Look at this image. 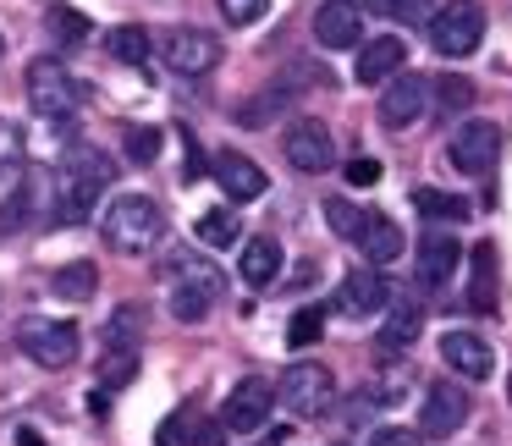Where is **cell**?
I'll return each instance as SVG.
<instances>
[{
	"instance_id": "cell-9",
	"label": "cell",
	"mask_w": 512,
	"mask_h": 446,
	"mask_svg": "<svg viewBox=\"0 0 512 446\" xmlns=\"http://www.w3.org/2000/svg\"><path fill=\"white\" fill-rule=\"evenodd\" d=\"M270 413H276V386H270L265 375L237 380V386L226 391V402H221V424H226V430H237V435L265 430Z\"/></svg>"
},
{
	"instance_id": "cell-3",
	"label": "cell",
	"mask_w": 512,
	"mask_h": 446,
	"mask_svg": "<svg viewBox=\"0 0 512 446\" xmlns=\"http://www.w3.org/2000/svg\"><path fill=\"white\" fill-rule=\"evenodd\" d=\"M100 237H105V248H116V254H149V248L166 237V210H160L149 193H122V199L105 210Z\"/></svg>"
},
{
	"instance_id": "cell-45",
	"label": "cell",
	"mask_w": 512,
	"mask_h": 446,
	"mask_svg": "<svg viewBox=\"0 0 512 446\" xmlns=\"http://www.w3.org/2000/svg\"><path fill=\"white\" fill-rule=\"evenodd\" d=\"M507 402H512V380H507Z\"/></svg>"
},
{
	"instance_id": "cell-27",
	"label": "cell",
	"mask_w": 512,
	"mask_h": 446,
	"mask_svg": "<svg viewBox=\"0 0 512 446\" xmlns=\"http://www.w3.org/2000/svg\"><path fill=\"white\" fill-rule=\"evenodd\" d=\"M199 243H204V248H232V243H243V221H237V210H204V215H199Z\"/></svg>"
},
{
	"instance_id": "cell-10",
	"label": "cell",
	"mask_w": 512,
	"mask_h": 446,
	"mask_svg": "<svg viewBox=\"0 0 512 446\" xmlns=\"http://www.w3.org/2000/svg\"><path fill=\"white\" fill-rule=\"evenodd\" d=\"M446 155L463 177H485L501 155V127L496 122H463L452 138H446Z\"/></svg>"
},
{
	"instance_id": "cell-11",
	"label": "cell",
	"mask_w": 512,
	"mask_h": 446,
	"mask_svg": "<svg viewBox=\"0 0 512 446\" xmlns=\"http://www.w3.org/2000/svg\"><path fill=\"white\" fill-rule=\"evenodd\" d=\"M281 149H287L292 171H309V177L331 171V160H336V138H331V127L314 122V116H298V122L287 127V138H281Z\"/></svg>"
},
{
	"instance_id": "cell-46",
	"label": "cell",
	"mask_w": 512,
	"mask_h": 446,
	"mask_svg": "<svg viewBox=\"0 0 512 446\" xmlns=\"http://www.w3.org/2000/svg\"><path fill=\"white\" fill-rule=\"evenodd\" d=\"M0 56H6V39H0Z\"/></svg>"
},
{
	"instance_id": "cell-31",
	"label": "cell",
	"mask_w": 512,
	"mask_h": 446,
	"mask_svg": "<svg viewBox=\"0 0 512 446\" xmlns=\"http://www.w3.org/2000/svg\"><path fill=\"white\" fill-rule=\"evenodd\" d=\"M430 100H435L441 116H463L468 105H474V83L468 78H441V83H430Z\"/></svg>"
},
{
	"instance_id": "cell-44",
	"label": "cell",
	"mask_w": 512,
	"mask_h": 446,
	"mask_svg": "<svg viewBox=\"0 0 512 446\" xmlns=\"http://www.w3.org/2000/svg\"><path fill=\"white\" fill-rule=\"evenodd\" d=\"M17 446H45V441H39L34 430H17Z\"/></svg>"
},
{
	"instance_id": "cell-20",
	"label": "cell",
	"mask_w": 512,
	"mask_h": 446,
	"mask_svg": "<svg viewBox=\"0 0 512 446\" xmlns=\"http://www.w3.org/2000/svg\"><path fill=\"white\" fill-rule=\"evenodd\" d=\"M237 270H243V281L254 292H270L281 281V243H276V237H248Z\"/></svg>"
},
{
	"instance_id": "cell-28",
	"label": "cell",
	"mask_w": 512,
	"mask_h": 446,
	"mask_svg": "<svg viewBox=\"0 0 512 446\" xmlns=\"http://www.w3.org/2000/svg\"><path fill=\"white\" fill-rule=\"evenodd\" d=\"M413 210L424 215V221H468V199H457V193H435V188H419L413 193Z\"/></svg>"
},
{
	"instance_id": "cell-7",
	"label": "cell",
	"mask_w": 512,
	"mask_h": 446,
	"mask_svg": "<svg viewBox=\"0 0 512 446\" xmlns=\"http://www.w3.org/2000/svg\"><path fill=\"white\" fill-rule=\"evenodd\" d=\"M17 347H23L34 364H45V369H67L72 358H78V325L34 314V320L17 325Z\"/></svg>"
},
{
	"instance_id": "cell-13",
	"label": "cell",
	"mask_w": 512,
	"mask_h": 446,
	"mask_svg": "<svg viewBox=\"0 0 512 446\" xmlns=\"http://www.w3.org/2000/svg\"><path fill=\"white\" fill-rule=\"evenodd\" d=\"M386 303H391V281L380 270H347L342 287H336V309L347 320H375V314H386Z\"/></svg>"
},
{
	"instance_id": "cell-33",
	"label": "cell",
	"mask_w": 512,
	"mask_h": 446,
	"mask_svg": "<svg viewBox=\"0 0 512 446\" xmlns=\"http://www.w3.org/2000/svg\"><path fill=\"white\" fill-rule=\"evenodd\" d=\"M320 331H325V314L320 309H298V314H292V325H287V347H292V353H303V347L320 342Z\"/></svg>"
},
{
	"instance_id": "cell-15",
	"label": "cell",
	"mask_w": 512,
	"mask_h": 446,
	"mask_svg": "<svg viewBox=\"0 0 512 446\" xmlns=\"http://www.w3.org/2000/svg\"><path fill=\"white\" fill-rule=\"evenodd\" d=\"M314 39L325 50H358L364 45V12H358V0H325L320 12H314Z\"/></svg>"
},
{
	"instance_id": "cell-42",
	"label": "cell",
	"mask_w": 512,
	"mask_h": 446,
	"mask_svg": "<svg viewBox=\"0 0 512 446\" xmlns=\"http://www.w3.org/2000/svg\"><path fill=\"white\" fill-rule=\"evenodd\" d=\"M369 446H419V435H413V430H402V424H386V430H375V435H369Z\"/></svg>"
},
{
	"instance_id": "cell-36",
	"label": "cell",
	"mask_w": 512,
	"mask_h": 446,
	"mask_svg": "<svg viewBox=\"0 0 512 446\" xmlns=\"http://www.w3.org/2000/svg\"><path fill=\"white\" fill-rule=\"evenodd\" d=\"M133 375H138V358H133V353H105V358H100V386H105V391L127 386Z\"/></svg>"
},
{
	"instance_id": "cell-4",
	"label": "cell",
	"mask_w": 512,
	"mask_h": 446,
	"mask_svg": "<svg viewBox=\"0 0 512 446\" xmlns=\"http://www.w3.org/2000/svg\"><path fill=\"white\" fill-rule=\"evenodd\" d=\"M28 100H34L39 116H78L89 89L72 78L61 56H39V61H28Z\"/></svg>"
},
{
	"instance_id": "cell-26",
	"label": "cell",
	"mask_w": 512,
	"mask_h": 446,
	"mask_svg": "<svg viewBox=\"0 0 512 446\" xmlns=\"http://www.w3.org/2000/svg\"><path fill=\"white\" fill-rule=\"evenodd\" d=\"M45 28L50 39H56V50H72L89 39V17L78 12V6H45Z\"/></svg>"
},
{
	"instance_id": "cell-29",
	"label": "cell",
	"mask_w": 512,
	"mask_h": 446,
	"mask_svg": "<svg viewBox=\"0 0 512 446\" xmlns=\"http://www.w3.org/2000/svg\"><path fill=\"white\" fill-rule=\"evenodd\" d=\"M105 45H111L116 61H127V67H144V61H149V28L122 23V28H111V34H105Z\"/></svg>"
},
{
	"instance_id": "cell-17",
	"label": "cell",
	"mask_w": 512,
	"mask_h": 446,
	"mask_svg": "<svg viewBox=\"0 0 512 446\" xmlns=\"http://www.w3.org/2000/svg\"><path fill=\"white\" fill-rule=\"evenodd\" d=\"M424 105H430V78H419V72H397V78L386 83V94H380V122L408 127V122L424 116Z\"/></svg>"
},
{
	"instance_id": "cell-25",
	"label": "cell",
	"mask_w": 512,
	"mask_h": 446,
	"mask_svg": "<svg viewBox=\"0 0 512 446\" xmlns=\"http://www.w3.org/2000/svg\"><path fill=\"white\" fill-rule=\"evenodd\" d=\"M94 287H100V270H94L89 259H72V265H61L56 276H50V292H56V298H72V303L94 298Z\"/></svg>"
},
{
	"instance_id": "cell-12",
	"label": "cell",
	"mask_w": 512,
	"mask_h": 446,
	"mask_svg": "<svg viewBox=\"0 0 512 446\" xmlns=\"http://www.w3.org/2000/svg\"><path fill=\"white\" fill-rule=\"evenodd\" d=\"M468 424V391L463 386H446V380H435L430 391H424L419 402V435H430V441H446V435H457Z\"/></svg>"
},
{
	"instance_id": "cell-22",
	"label": "cell",
	"mask_w": 512,
	"mask_h": 446,
	"mask_svg": "<svg viewBox=\"0 0 512 446\" xmlns=\"http://www.w3.org/2000/svg\"><path fill=\"white\" fill-rule=\"evenodd\" d=\"M358 248H364L369 265H391L402 254V226L391 215H364V232H358Z\"/></svg>"
},
{
	"instance_id": "cell-19",
	"label": "cell",
	"mask_w": 512,
	"mask_h": 446,
	"mask_svg": "<svg viewBox=\"0 0 512 446\" xmlns=\"http://www.w3.org/2000/svg\"><path fill=\"white\" fill-rule=\"evenodd\" d=\"M402 67H408V45H402L397 34H386V39H369V45H358V83H369V89H380V83H391Z\"/></svg>"
},
{
	"instance_id": "cell-21",
	"label": "cell",
	"mask_w": 512,
	"mask_h": 446,
	"mask_svg": "<svg viewBox=\"0 0 512 446\" xmlns=\"http://www.w3.org/2000/svg\"><path fill=\"white\" fill-rule=\"evenodd\" d=\"M424 331V309L419 298H397V314L380 320V353H397V347H413Z\"/></svg>"
},
{
	"instance_id": "cell-39",
	"label": "cell",
	"mask_w": 512,
	"mask_h": 446,
	"mask_svg": "<svg viewBox=\"0 0 512 446\" xmlns=\"http://www.w3.org/2000/svg\"><path fill=\"white\" fill-rule=\"evenodd\" d=\"M375 12L402 17V23H424L430 17V0H375Z\"/></svg>"
},
{
	"instance_id": "cell-5",
	"label": "cell",
	"mask_w": 512,
	"mask_h": 446,
	"mask_svg": "<svg viewBox=\"0 0 512 446\" xmlns=\"http://www.w3.org/2000/svg\"><path fill=\"white\" fill-rule=\"evenodd\" d=\"M276 402L281 408H292L298 419H320L325 408L336 402V380L325 364H287V375L276 380Z\"/></svg>"
},
{
	"instance_id": "cell-24",
	"label": "cell",
	"mask_w": 512,
	"mask_h": 446,
	"mask_svg": "<svg viewBox=\"0 0 512 446\" xmlns=\"http://www.w3.org/2000/svg\"><path fill=\"white\" fill-rule=\"evenodd\" d=\"M138 336H144V309H138V303H122V309L105 320V353H133Z\"/></svg>"
},
{
	"instance_id": "cell-37",
	"label": "cell",
	"mask_w": 512,
	"mask_h": 446,
	"mask_svg": "<svg viewBox=\"0 0 512 446\" xmlns=\"http://www.w3.org/2000/svg\"><path fill=\"white\" fill-rule=\"evenodd\" d=\"M17 166H23V127L0 122V171H17Z\"/></svg>"
},
{
	"instance_id": "cell-16",
	"label": "cell",
	"mask_w": 512,
	"mask_h": 446,
	"mask_svg": "<svg viewBox=\"0 0 512 446\" xmlns=\"http://www.w3.org/2000/svg\"><path fill=\"white\" fill-rule=\"evenodd\" d=\"M457 259H463V243H457L452 232H441V226H430V232L419 237V281L430 292H446L457 276Z\"/></svg>"
},
{
	"instance_id": "cell-30",
	"label": "cell",
	"mask_w": 512,
	"mask_h": 446,
	"mask_svg": "<svg viewBox=\"0 0 512 446\" xmlns=\"http://www.w3.org/2000/svg\"><path fill=\"white\" fill-rule=\"evenodd\" d=\"M474 309H496V248L490 243L474 248Z\"/></svg>"
},
{
	"instance_id": "cell-8",
	"label": "cell",
	"mask_w": 512,
	"mask_h": 446,
	"mask_svg": "<svg viewBox=\"0 0 512 446\" xmlns=\"http://www.w3.org/2000/svg\"><path fill=\"white\" fill-rule=\"evenodd\" d=\"M160 56H166V67L177 72V78H210V72L221 67V39H215L210 28H166Z\"/></svg>"
},
{
	"instance_id": "cell-18",
	"label": "cell",
	"mask_w": 512,
	"mask_h": 446,
	"mask_svg": "<svg viewBox=\"0 0 512 446\" xmlns=\"http://www.w3.org/2000/svg\"><path fill=\"white\" fill-rule=\"evenodd\" d=\"M210 171H215V182H221V193L232 204H248V199H259V193L270 188L265 166H254V160L237 155V149H221V155L210 160Z\"/></svg>"
},
{
	"instance_id": "cell-40",
	"label": "cell",
	"mask_w": 512,
	"mask_h": 446,
	"mask_svg": "<svg viewBox=\"0 0 512 446\" xmlns=\"http://www.w3.org/2000/svg\"><path fill=\"white\" fill-rule=\"evenodd\" d=\"M281 105H287V94H281V89H270V100H254V105H243V122H248V127H259V122H270V116H276Z\"/></svg>"
},
{
	"instance_id": "cell-35",
	"label": "cell",
	"mask_w": 512,
	"mask_h": 446,
	"mask_svg": "<svg viewBox=\"0 0 512 446\" xmlns=\"http://www.w3.org/2000/svg\"><path fill=\"white\" fill-rule=\"evenodd\" d=\"M325 221H331L336 237H353V243H358V232H364V210H353L347 199H325Z\"/></svg>"
},
{
	"instance_id": "cell-41",
	"label": "cell",
	"mask_w": 512,
	"mask_h": 446,
	"mask_svg": "<svg viewBox=\"0 0 512 446\" xmlns=\"http://www.w3.org/2000/svg\"><path fill=\"white\" fill-rule=\"evenodd\" d=\"M347 182H353V188H375V182H380V160H369V155L347 160Z\"/></svg>"
},
{
	"instance_id": "cell-38",
	"label": "cell",
	"mask_w": 512,
	"mask_h": 446,
	"mask_svg": "<svg viewBox=\"0 0 512 446\" xmlns=\"http://www.w3.org/2000/svg\"><path fill=\"white\" fill-rule=\"evenodd\" d=\"M265 6H270V0H221V17L232 28H248V23H259V17H265Z\"/></svg>"
},
{
	"instance_id": "cell-6",
	"label": "cell",
	"mask_w": 512,
	"mask_h": 446,
	"mask_svg": "<svg viewBox=\"0 0 512 446\" xmlns=\"http://www.w3.org/2000/svg\"><path fill=\"white\" fill-rule=\"evenodd\" d=\"M430 39L441 56H474L479 39H485V6L479 0H446L441 12L430 17Z\"/></svg>"
},
{
	"instance_id": "cell-43",
	"label": "cell",
	"mask_w": 512,
	"mask_h": 446,
	"mask_svg": "<svg viewBox=\"0 0 512 446\" xmlns=\"http://www.w3.org/2000/svg\"><path fill=\"white\" fill-rule=\"evenodd\" d=\"M193 446H226V424L221 419L199 424V430H193Z\"/></svg>"
},
{
	"instance_id": "cell-32",
	"label": "cell",
	"mask_w": 512,
	"mask_h": 446,
	"mask_svg": "<svg viewBox=\"0 0 512 446\" xmlns=\"http://www.w3.org/2000/svg\"><path fill=\"white\" fill-rule=\"evenodd\" d=\"M122 149H127L133 166H155V160H160V133H155V127H127Z\"/></svg>"
},
{
	"instance_id": "cell-1",
	"label": "cell",
	"mask_w": 512,
	"mask_h": 446,
	"mask_svg": "<svg viewBox=\"0 0 512 446\" xmlns=\"http://www.w3.org/2000/svg\"><path fill=\"white\" fill-rule=\"evenodd\" d=\"M45 182H50V215L61 226H83L94 215V204H100V193L116 182V160L94 144H67L61 166Z\"/></svg>"
},
{
	"instance_id": "cell-2",
	"label": "cell",
	"mask_w": 512,
	"mask_h": 446,
	"mask_svg": "<svg viewBox=\"0 0 512 446\" xmlns=\"http://www.w3.org/2000/svg\"><path fill=\"white\" fill-rule=\"evenodd\" d=\"M166 281H171V314H177L182 325H204L215 314V303H221V292H226L221 270L199 254H171Z\"/></svg>"
},
{
	"instance_id": "cell-14",
	"label": "cell",
	"mask_w": 512,
	"mask_h": 446,
	"mask_svg": "<svg viewBox=\"0 0 512 446\" xmlns=\"http://www.w3.org/2000/svg\"><path fill=\"white\" fill-rule=\"evenodd\" d=\"M441 364L463 380H490L496 375V347L474 331H446L441 336Z\"/></svg>"
},
{
	"instance_id": "cell-34",
	"label": "cell",
	"mask_w": 512,
	"mask_h": 446,
	"mask_svg": "<svg viewBox=\"0 0 512 446\" xmlns=\"http://www.w3.org/2000/svg\"><path fill=\"white\" fill-rule=\"evenodd\" d=\"M193 408H177L171 419H160V430H155V446H193Z\"/></svg>"
},
{
	"instance_id": "cell-23",
	"label": "cell",
	"mask_w": 512,
	"mask_h": 446,
	"mask_svg": "<svg viewBox=\"0 0 512 446\" xmlns=\"http://www.w3.org/2000/svg\"><path fill=\"white\" fill-rule=\"evenodd\" d=\"M34 215H39V182H17L0 199V237H17L23 226H34Z\"/></svg>"
}]
</instances>
